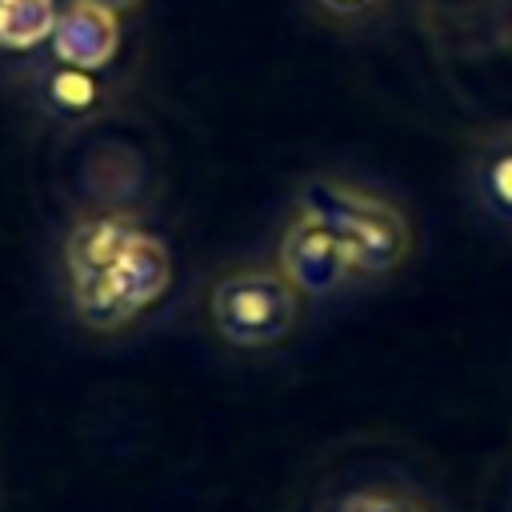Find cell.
Segmentation results:
<instances>
[{
    "label": "cell",
    "mask_w": 512,
    "mask_h": 512,
    "mask_svg": "<svg viewBox=\"0 0 512 512\" xmlns=\"http://www.w3.org/2000/svg\"><path fill=\"white\" fill-rule=\"evenodd\" d=\"M212 328L236 348H268L296 328L300 292L284 272L240 268L212 284Z\"/></svg>",
    "instance_id": "3"
},
{
    "label": "cell",
    "mask_w": 512,
    "mask_h": 512,
    "mask_svg": "<svg viewBox=\"0 0 512 512\" xmlns=\"http://www.w3.org/2000/svg\"><path fill=\"white\" fill-rule=\"evenodd\" d=\"M476 192L484 208L512 224V132L492 136L476 152Z\"/></svg>",
    "instance_id": "7"
},
{
    "label": "cell",
    "mask_w": 512,
    "mask_h": 512,
    "mask_svg": "<svg viewBox=\"0 0 512 512\" xmlns=\"http://www.w3.org/2000/svg\"><path fill=\"white\" fill-rule=\"evenodd\" d=\"M44 100L52 112H60L68 120H84L100 108V84L92 80V72L60 64L44 76Z\"/></svg>",
    "instance_id": "9"
},
{
    "label": "cell",
    "mask_w": 512,
    "mask_h": 512,
    "mask_svg": "<svg viewBox=\"0 0 512 512\" xmlns=\"http://www.w3.org/2000/svg\"><path fill=\"white\" fill-rule=\"evenodd\" d=\"M140 224L124 212H96L72 224L68 240H64V264H68V284L72 280H88L100 276L104 268H112L120 260V252L136 240Z\"/></svg>",
    "instance_id": "6"
},
{
    "label": "cell",
    "mask_w": 512,
    "mask_h": 512,
    "mask_svg": "<svg viewBox=\"0 0 512 512\" xmlns=\"http://www.w3.org/2000/svg\"><path fill=\"white\" fill-rule=\"evenodd\" d=\"M280 272L296 284V292H336L352 276V260L340 236L312 212H300L280 236Z\"/></svg>",
    "instance_id": "4"
},
{
    "label": "cell",
    "mask_w": 512,
    "mask_h": 512,
    "mask_svg": "<svg viewBox=\"0 0 512 512\" xmlns=\"http://www.w3.org/2000/svg\"><path fill=\"white\" fill-rule=\"evenodd\" d=\"M316 4L324 12H332V16H340V20H360L372 8H380V0H316Z\"/></svg>",
    "instance_id": "11"
},
{
    "label": "cell",
    "mask_w": 512,
    "mask_h": 512,
    "mask_svg": "<svg viewBox=\"0 0 512 512\" xmlns=\"http://www.w3.org/2000/svg\"><path fill=\"white\" fill-rule=\"evenodd\" d=\"M300 208L320 216L344 244L352 272H392L412 248L408 220L384 200L348 180L316 176L300 188Z\"/></svg>",
    "instance_id": "1"
},
{
    "label": "cell",
    "mask_w": 512,
    "mask_h": 512,
    "mask_svg": "<svg viewBox=\"0 0 512 512\" xmlns=\"http://www.w3.org/2000/svg\"><path fill=\"white\" fill-rule=\"evenodd\" d=\"M120 12H108L100 4L88 0H72L68 8H60L56 28L48 36L56 64L68 68H84V72H100L104 64H112L116 48H120Z\"/></svg>",
    "instance_id": "5"
},
{
    "label": "cell",
    "mask_w": 512,
    "mask_h": 512,
    "mask_svg": "<svg viewBox=\"0 0 512 512\" xmlns=\"http://www.w3.org/2000/svg\"><path fill=\"white\" fill-rule=\"evenodd\" d=\"M88 4H100V8H108V12H128V8H136L140 0H88Z\"/></svg>",
    "instance_id": "12"
},
{
    "label": "cell",
    "mask_w": 512,
    "mask_h": 512,
    "mask_svg": "<svg viewBox=\"0 0 512 512\" xmlns=\"http://www.w3.org/2000/svg\"><path fill=\"white\" fill-rule=\"evenodd\" d=\"M168 280H172V256L164 240L140 228L112 268L88 280H72L76 320L92 332H116L132 324L148 304H156L168 292Z\"/></svg>",
    "instance_id": "2"
},
{
    "label": "cell",
    "mask_w": 512,
    "mask_h": 512,
    "mask_svg": "<svg viewBox=\"0 0 512 512\" xmlns=\"http://www.w3.org/2000/svg\"><path fill=\"white\" fill-rule=\"evenodd\" d=\"M324 512H432V504L404 484H360L336 496Z\"/></svg>",
    "instance_id": "10"
},
{
    "label": "cell",
    "mask_w": 512,
    "mask_h": 512,
    "mask_svg": "<svg viewBox=\"0 0 512 512\" xmlns=\"http://www.w3.org/2000/svg\"><path fill=\"white\" fill-rule=\"evenodd\" d=\"M56 0H0V48H36L56 28Z\"/></svg>",
    "instance_id": "8"
}]
</instances>
